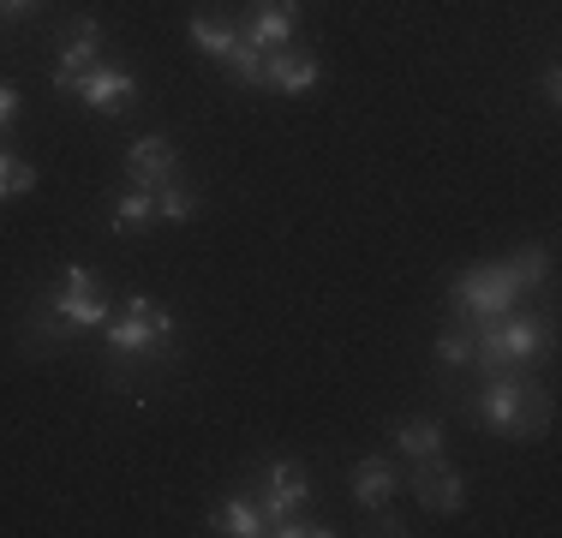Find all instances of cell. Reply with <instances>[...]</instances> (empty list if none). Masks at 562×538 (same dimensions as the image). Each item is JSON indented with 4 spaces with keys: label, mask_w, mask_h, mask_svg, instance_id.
Masks as SVG:
<instances>
[{
    "label": "cell",
    "mask_w": 562,
    "mask_h": 538,
    "mask_svg": "<svg viewBox=\"0 0 562 538\" xmlns=\"http://www.w3.org/2000/svg\"><path fill=\"white\" fill-rule=\"evenodd\" d=\"M102 354H109L114 383H126L132 371L173 366V312L144 293H126V305L102 323Z\"/></svg>",
    "instance_id": "obj_1"
},
{
    "label": "cell",
    "mask_w": 562,
    "mask_h": 538,
    "mask_svg": "<svg viewBox=\"0 0 562 538\" xmlns=\"http://www.w3.org/2000/svg\"><path fill=\"white\" fill-rule=\"evenodd\" d=\"M467 413H473L485 430H497V437H544V425H551V401L544 395L532 401V389H527L520 371L485 377V389L467 401Z\"/></svg>",
    "instance_id": "obj_2"
},
{
    "label": "cell",
    "mask_w": 562,
    "mask_h": 538,
    "mask_svg": "<svg viewBox=\"0 0 562 538\" xmlns=\"http://www.w3.org/2000/svg\"><path fill=\"white\" fill-rule=\"evenodd\" d=\"M473 329H479L473 371H485V377H503L515 366H532L539 354H551V323L527 317V312H503L491 323H473Z\"/></svg>",
    "instance_id": "obj_3"
},
{
    "label": "cell",
    "mask_w": 562,
    "mask_h": 538,
    "mask_svg": "<svg viewBox=\"0 0 562 538\" xmlns=\"http://www.w3.org/2000/svg\"><path fill=\"white\" fill-rule=\"evenodd\" d=\"M520 293H527V288L515 281V269H508V264H479V269H461V276H454L449 305H454V317H461V323H491V317L515 312Z\"/></svg>",
    "instance_id": "obj_4"
},
{
    "label": "cell",
    "mask_w": 562,
    "mask_h": 538,
    "mask_svg": "<svg viewBox=\"0 0 562 538\" xmlns=\"http://www.w3.org/2000/svg\"><path fill=\"white\" fill-rule=\"evenodd\" d=\"M305 496H312V473H305V461H263L258 491H251V503L263 508V533H276L288 515H300Z\"/></svg>",
    "instance_id": "obj_5"
},
{
    "label": "cell",
    "mask_w": 562,
    "mask_h": 538,
    "mask_svg": "<svg viewBox=\"0 0 562 538\" xmlns=\"http://www.w3.org/2000/svg\"><path fill=\"white\" fill-rule=\"evenodd\" d=\"M102 43H109V31H102L90 12L66 19V24H60V60H55V78H48V85H55L60 97H72L78 72H90V66L102 60Z\"/></svg>",
    "instance_id": "obj_6"
},
{
    "label": "cell",
    "mask_w": 562,
    "mask_h": 538,
    "mask_svg": "<svg viewBox=\"0 0 562 538\" xmlns=\"http://www.w3.org/2000/svg\"><path fill=\"white\" fill-rule=\"evenodd\" d=\"M401 484H407V491L419 496L425 515H461V508H467V479L454 473L443 455H437V461H413Z\"/></svg>",
    "instance_id": "obj_7"
},
{
    "label": "cell",
    "mask_w": 562,
    "mask_h": 538,
    "mask_svg": "<svg viewBox=\"0 0 562 538\" xmlns=\"http://www.w3.org/2000/svg\"><path fill=\"white\" fill-rule=\"evenodd\" d=\"M72 97L85 102L90 114H126V108H132V97H138V78H132L126 66H109V60H97L90 72H78Z\"/></svg>",
    "instance_id": "obj_8"
},
{
    "label": "cell",
    "mask_w": 562,
    "mask_h": 538,
    "mask_svg": "<svg viewBox=\"0 0 562 538\" xmlns=\"http://www.w3.org/2000/svg\"><path fill=\"white\" fill-rule=\"evenodd\" d=\"M180 180V150L162 138V132H144V138H132L126 150V186H138V192H156V186Z\"/></svg>",
    "instance_id": "obj_9"
},
{
    "label": "cell",
    "mask_w": 562,
    "mask_h": 538,
    "mask_svg": "<svg viewBox=\"0 0 562 538\" xmlns=\"http://www.w3.org/2000/svg\"><path fill=\"white\" fill-rule=\"evenodd\" d=\"M239 36L251 48H288L300 36V0H251V12L239 19Z\"/></svg>",
    "instance_id": "obj_10"
},
{
    "label": "cell",
    "mask_w": 562,
    "mask_h": 538,
    "mask_svg": "<svg viewBox=\"0 0 562 538\" xmlns=\"http://www.w3.org/2000/svg\"><path fill=\"white\" fill-rule=\"evenodd\" d=\"M317 54L312 48H270L263 54V90H276V97H305V90L317 85Z\"/></svg>",
    "instance_id": "obj_11"
},
{
    "label": "cell",
    "mask_w": 562,
    "mask_h": 538,
    "mask_svg": "<svg viewBox=\"0 0 562 538\" xmlns=\"http://www.w3.org/2000/svg\"><path fill=\"white\" fill-rule=\"evenodd\" d=\"M347 491H353V503L366 508V515H378V508H390V496L401 491V467L383 461V455H366V461H353V473H347Z\"/></svg>",
    "instance_id": "obj_12"
},
{
    "label": "cell",
    "mask_w": 562,
    "mask_h": 538,
    "mask_svg": "<svg viewBox=\"0 0 562 538\" xmlns=\"http://www.w3.org/2000/svg\"><path fill=\"white\" fill-rule=\"evenodd\" d=\"M43 305L66 323V329H97L102 335V323H109V300H102V293H78V288H60V281H55V293H43Z\"/></svg>",
    "instance_id": "obj_13"
},
{
    "label": "cell",
    "mask_w": 562,
    "mask_h": 538,
    "mask_svg": "<svg viewBox=\"0 0 562 538\" xmlns=\"http://www.w3.org/2000/svg\"><path fill=\"white\" fill-rule=\"evenodd\" d=\"M186 43L204 54V60L222 66L227 54H234V43H239V24L222 19V12H192V19H186Z\"/></svg>",
    "instance_id": "obj_14"
},
{
    "label": "cell",
    "mask_w": 562,
    "mask_h": 538,
    "mask_svg": "<svg viewBox=\"0 0 562 538\" xmlns=\"http://www.w3.org/2000/svg\"><path fill=\"white\" fill-rule=\"evenodd\" d=\"M395 455L401 461H437L443 455V425L437 419H425V413H413V419H401L395 425Z\"/></svg>",
    "instance_id": "obj_15"
},
{
    "label": "cell",
    "mask_w": 562,
    "mask_h": 538,
    "mask_svg": "<svg viewBox=\"0 0 562 538\" xmlns=\"http://www.w3.org/2000/svg\"><path fill=\"white\" fill-rule=\"evenodd\" d=\"M210 533H227V538H263V508L251 496H227V503L210 508Z\"/></svg>",
    "instance_id": "obj_16"
},
{
    "label": "cell",
    "mask_w": 562,
    "mask_h": 538,
    "mask_svg": "<svg viewBox=\"0 0 562 538\" xmlns=\"http://www.w3.org/2000/svg\"><path fill=\"white\" fill-rule=\"evenodd\" d=\"M473 354H479V329L454 317L443 335H437V366L443 371H473Z\"/></svg>",
    "instance_id": "obj_17"
},
{
    "label": "cell",
    "mask_w": 562,
    "mask_h": 538,
    "mask_svg": "<svg viewBox=\"0 0 562 538\" xmlns=\"http://www.w3.org/2000/svg\"><path fill=\"white\" fill-rule=\"evenodd\" d=\"M150 198H156V222H173V227H180V222H192V215L204 210V198H198L186 180H168V186H156Z\"/></svg>",
    "instance_id": "obj_18"
},
{
    "label": "cell",
    "mask_w": 562,
    "mask_h": 538,
    "mask_svg": "<svg viewBox=\"0 0 562 538\" xmlns=\"http://www.w3.org/2000/svg\"><path fill=\"white\" fill-rule=\"evenodd\" d=\"M150 222H156V198L150 192H138V186H132V192L114 198V210H109L114 234H132V227H150Z\"/></svg>",
    "instance_id": "obj_19"
},
{
    "label": "cell",
    "mask_w": 562,
    "mask_h": 538,
    "mask_svg": "<svg viewBox=\"0 0 562 538\" xmlns=\"http://www.w3.org/2000/svg\"><path fill=\"white\" fill-rule=\"evenodd\" d=\"M263 54H270V48H251L246 36H239L234 54L222 60V72L234 78V85H246V90H263Z\"/></svg>",
    "instance_id": "obj_20"
},
{
    "label": "cell",
    "mask_w": 562,
    "mask_h": 538,
    "mask_svg": "<svg viewBox=\"0 0 562 538\" xmlns=\"http://www.w3.org/2000/svg\"><path fill=\"white\" fill-rule=\"evenodd\" d=\"M24 192H36V161L0 150V204H19Z\"/></svg>",
    "instance_id": "obj_21"
},
{
    "label": "cell",
    "mask_w": 562,
    "mask_h": 538,
    "mask_svg": "<svg viewBox=\"0 0 562 538\" xmlns=\"http://www.w3.org/2000/svg\"><path fill=\"white\" fill-rule=\"evenodd\" d=\"M508 269H515V281L520 288H539L544 276H551V258H544V246H520L515 258H503Z\"/></svg>",
    "instance_id": "obj_22"
},
{
    "label": "cell",
    "mask_w": 562,
    "mask_h": 538,
    "mask_svg": "<svg viewBox=\"0 0 562 538\" xmlns=\"http://www.w3.org/2000/svg\"><path fill=\"white\" fill-rule=\"evenodd\" d=\"M60 288H78V293H102V276L90 264H60Z\"/></svg>",
    "instance_id": "obj_23"
},
{
    "label": "cell",
    "mask_w": 562,
    "mask_h": 538,
    "mask_svg": "<svg viewBox=\"0 0 562 538\" xmlns=\"http://www.w3.org/2000/svg\"><path fill=\"white\" fill-rule=\"evenodd\" d=\"M12 126H19V90L0 78V132H12Z\"/></svg>",
    "instance_id": "obj_24"
},
{
    "label": "cell",
    "mask_w": 562,
    "mask_h": 538,
    "mask_svg": "<svg viewBox=\"0 0 562 538\" xmlns=\"http://www.w3.org/2000/svg\"><path fill=\"white\" fill-rule=\"evenodd\" d=\"M36 7H43V0H0V19H7V24H19V19H31Z\"/></svg>",
    "instance_id": "obj_25"
},
{
    "label": "cell",
    "mask_w": 562,
    "mask_h": 538,
    "mask_svg": "<svg viewBox=\"0 0 562 538\" xmlns=\"http://www.w3.org/2000/svg\"><path fill=\"white\" fill-rule=\"evenodd\" d=\"M539 90H544V102H562V72H557V66H544V78H539Z\"/></svg>",
    "instance_id": "obj_26"
}]
</instances>
